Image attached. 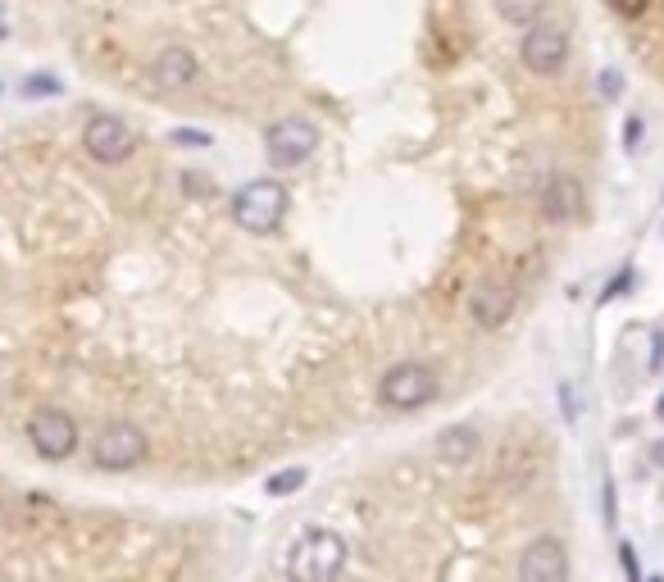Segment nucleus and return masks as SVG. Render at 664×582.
<instances>
[{
	"instance_id": "6ab92c4d",
	"label": "nucleus",
	"mask_w": 664,
	"mask_h": 582,
	"mask_svg": "<svg viewBox=\"0 0 664 582\" xmlns=\"http://www.w3.org/2000/svg\"><path fill=\"white\" fill-rule=\"evenodd\" d=\"M606 6H610V10L619 14V19H642L651 0H606Z\"/></svg>"
},
{
	"instance_id": "f8f14e48",
	"label": "nucleus",
	"mask_w": 664,
	"mask_h": 582,
	"mask_svg": "<svg viewBox=\"0 0 664 582\" xmlns=\"http://www.w3.org/2000/svg\"><path fill=\"white\" fill-rule=\"evenodd\" d=\"M151 77H156V87L160 92H182V87H192L196 77H201V64L188 46H164L151 64Z\"/></svg>"
},
{
	"instance_id": "4468645a",
	"label": "nucleus",
	"mask_w": 664,
	"mask_h": 582,
	"mask_svg": "<svg viewBox=\"0 0 664 582\" xmlns=\"http://www.w3.org/2000/svg\"><path fill=\"white\" fill-rule=\"evenodd\" d=\"M542 10H546V0H496V14L514 28H533L542 19Z\"/></svg>"
},
{
	"instance_id": "a211bd4d",
	"label": "nucleus",
	"mask_w": 664,
	"mask_h": 582,
	"mask_svg": "<svg viewBox=\"0 0 664 582\" xmlns=\"http://www.w3.org/2000/svg\"><path fill=\"white\" fill-rule=\"evenodd\" d=\"M619 564H623V573H629V582H646V578H642V564H638V551H633V541H619Z\"/></svg>"
},
{
	"instance_id": "423d86ee",
	"label": "nucleus",
	"mask_w": 664,
	"mask_h": 582,
	"mask_svg": "<svg viewBox=\"0 0 664 582\" xmlns=\"http://www.w3.org/2000/svg\"><path fill=\"white\" fill-rule=\"evenodd\" d=\"M28 437H32V451L42 455V459H51V464L68 459L73 451H78V442H83L78 437V419L55 410V405H42L28 419Z\"/></svg>"
},
{
	"instance_id": "9b49d317",
	"label": "nucleus",
	"mask_w": 664,
	"mask_h": 582,
	"mask_svg": "<svg viewBox=\"0 0 664 582\" xmlns=\"http://www.w3.org/2000/svg\"><path fill=\"white\" fill-rule=\"evenodd\" d=\"M578 214H582V182L569 178V173L546 178V187H542V219H550V223H574Z\"/></svg>"
},
{
	"instance_id": "ddd939ff",
	"label": "nucleus",
	"mask_w": 664,
	"mask_h": 582,
	"mask_svg": "<svg viewBox=\"0 0 664 582\" xmlns=\"http://www.w3.org/2000/svg\"><path fill=\"white\" fill-rule=\"evenodd\" d=\"M437 455L447 464H469L478 455V433L469 428V423H456V428H447L437 437Z\"/></svg>"
},
{
	"instance_id": "0eeeda50",
	"label": "nucleus",
	"mask_w": 664,
	"mask_h": 582,
	"mask_svg": "<svg viewBox=\"0 0 664 582\" xmlns=\"http://www.w3.org/2000/svg\"><path fill=\"white\" fill-rule=\"evenodd\" d=\"M83 150L105 169L124 165V160H132V150H137V133L119 119V114H92L87 128H83Z\"/></svg>"
},
{
	"instance_id": "20e7f679",
	"label": "nucleus",
	"mask_w": 664,
	"mask_h": 582,
	"mask_svg": "<svg viewBox=\"0 0 664 582\" xmlns=\"http://www.w3.org/2000/svg\"><path fill=\"white\" fill-rule=\"evenodd\" d=\"M92 459H96V469H109V474L137 469L146 459V433L128 419H109L92 437Z\"/></svg>"
},
{
	"instance_id": "7ed1b4c3",
	"label": "nucleus",
	"mask_w": 664,
	"mask_h": 582,
	"mask_svg": "<svg viewBox=\"0 0 664 582\" xmlns=\"http://www.w3.org/2000/svg\"><path fill=\"white\" fill-rule=\"evenodd\" d=\"M437 392H441V378H437L428 364H419V360L392 364V369L378 378V401H383L387 410H405V414L432 405Z\"/></svg>"
},
{
	"instance_id": "f257e3e1",
	"label": "nucleus",
	"mask_w": 664,
	"mask_h": 582,
	"mask_svg": "<svg viewBox=\"0 0 664 582\" xmlns=\"http://www.w3.org/2000/svg\"><path fill=\"white\" fill-rule=\"evenodd\" d=\"M346 569V541L328 528H310L287 551V578L291 582H338Z\"/></svg>"
},
{
	"instance_id": "2eb2a0df",
	"label": "nucleus",
	"mask_w": 664,
	"mask_h": 582,
	"mask_svg": "<svg viewBox=\"0 0 664 582\" xmlns=\"http://www.w3.org/2000/svg\"><path fill=\"white\" fill-rule=\"evenodd\" d=\"M306 483H310V474H306V469H282V474H274V478H269V496H297Z\"/></svg>"
},
{
	"instance_id": "4be33fe9",
	"label": "nucleus",
	"mask_w": 664,
	"mask_h": 582,
	"mask_svg": "<svg viewBox=\"0 0 664 582\" xmlns=\"http://www.w3.org/2000/svg\"><path fill=\"white\" fill-rule=\"evenodd\" d=\"M655 414H660V423H664V396H660V405H655Z\"/></svg>"
},
{
	"instance_id": "39448f33",
	"label": "nucleus",
	"mask_w": 664,
	"mask_h": 582,
	"mask_svg": "<svg viewBox=\"0 0 664 582\" xmlns=\"http://www.w3.org/2000/svg\"><path fill=\"white\" fill-rule=\"evenodd\" d=\"M265 150H269V165L274 169H301L310 155L319 150V128L301 114H287L265 133Z\"/></svg>"
},
{
	"instance_id": "aec40b11",
	"label": "nucleus",
	"mask_w": 664,
	"mask_h": 582,
	"mask_svg": "<svg viewBox=\"0 0 664 582\" xmlns=\"http://www.w3.org/2000/svg\"><path fill=\"white\" fill-rule=\"evenodd\" d=\"M629 283H633V268H619V274L610 278V287L601 292V300H614V296H623V292H629Z\"/></svg>"
},
{
	"instance_id": "412c9836",
	"label": "nucleus",
	"mask_w": 664,
	"mask_h": 582,
	"mask_svg": "<svg viewBox=\"0 0 664 582\" xmlns=\"http://www.w3.org/2000/svg\"><path fill=\"white\" fill-rule=\"evenodd\" d=\"M638 137H642V119H629L623 124V141H629V150L638 146Z\"/></svg>"
},
{
	"instance_id": "dca6fc26",
	"label": "nucleus",
	"mask_w": 664,
	"mask_h": 582,
	"mask_svg": "<svg viewBox=\"0 0 664 582\" xmlns=\"http://www.w3.org/2000/svg\"><path fill=\"white\" fill-rule=\"evenodd\" d=\"M19 92H23L28 100H36V96H60L64 83H60V77H51V73H32V77H23Z\"/></svg>"
},
{
	"instance_id": "1a4fd4ad",
	"label": "nucleus",
	"mask_w": 664,
	"mask_h": 582,
	"mask_svg": "<svg viewBox=\"0 0 664 582\" xmlns=\"http://www.w3.org/2000/svg\"><path fill=\"white\" fill-rule=\"evenodd\" d=\"M520 582H569V551L560 537H533L520 555Z\"/></svg>"
},
{
	"instance_id": "5701e85b",
	"label": "nucleus",
	"mask_w": 664,
	"mask_h": 582,
	"mask_svg": "<svg viewBox=\"0 0 664 582\" xmlns=\"http://www.w3.org/2000/svg\"><path fill=\"white\" fill-rule=\"evenodd\" d=\"M646 582H664V578H646Z\"/></svg>"
},
{
	"instance_id": "f03ea898",
	"label": "nucleus",
	"mask_w": 664,
	"mask_h": 582,
	"mask_svg": "<svg viewBox=\"0 0 664 582\" xmlns=\"http://www.w3.org/2000/svg\"><path fill=\"white\" fill-rule=\"evenodd\" d=\"M287 210H291V197H287V187L274 182V178H255L233 197L237 227L255 232V237H274V232L282 227V219H287Z\"/></svg>"
},
{
	"instance_id": "f3484780",
	"label": "nucleus",
	"mask_w": 664,
	"mask_h": 582,
	"mask_svg": "<svg viewBox=\"0 0 664 582\" xmlns=\"http://www.w3.org/2000/svg\"><path fill=\"white\" fill-rule=\"evenodd\" d=\"M169 141H173V146H188V150H205V146H214V137H210L205 128H173V133H169Z\"/></svg>"
},
{
	"instance_id": "9d476101",
	"label": "nucleus",
	"mask_w": 664,
	"mask_h": 582,
	"mask_svg": "<svg viewBox=\"0 0 664 582\" xmlns=\"http://www.w3.org/2000/svg\"><path fill=\"white\" fill-rule=\"evenodd\" d=\"M514 300H520L514 283L501 278V274H492V278H483L469 292V315H473L478 328H501L514 315Z\"/></svg>"
},
{
	"instance_id": "6e6552de",
	"label": "nucleus",
	"mask_w": 664,
	"mask_h": 582,
	"mask_svg": "<svg viewBox=\"0 0 664 582\" xmlns=\"http://www.w3.org/2000/svg\"><path fill=\"white\" fill-rule=\"evenodd\" d=\"M520 60H524V68L537 73V77L560 73L565 60H569V32H565L560 23H533V28L524 32Z\"/></svg>"
}]
</instances>
